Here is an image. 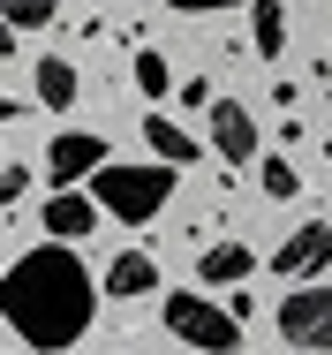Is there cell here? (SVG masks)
<instances>
[{
  "label": "cell",
  "instance_id": "6da1fadb",
  "mask_svg": "<svg viewBox=\"0 0 332 355\" xmlns=\"http://www.w3.org/2000/svg\"><path fill=\"white\" fill-rule=\"evenodd\" d=\"M0 310H8V325H15L23 348L61 355V348H76V340L91 333L98 287H91V272H83V257L53 234L46 250H23V257L8 265V280H0Z\"/></svg>",
  "mask_w": 332,
  "mask_h": 355
},
{
  "label": "cell",
  "instance_id": "7a4b0ae2",
  "mask_svg": "<svg viewBox=\"0 0 332 355\" xmlns=\"http://www.w3.org/2000/svg\"><path fill=\"white\" fill-rule=\"evenodd\" d=\"M91 197L114 219L143 227V219H159V205L174 197V159H151V166H114V159H106V166L91 174Z\"/></svg>",
  "mask_w": 332,
  "mask_h": 355
},
{
  "label": "cell",
  "instance_id": "3957f363",
  "mask_svg": "<svg viewBox=\"0 0 332 355\" xmlns=\"http://www.w3.org/2000/svg\"><path fill=\"white\" fill-rule=\"evenodd\" d=\"M166 333L197 355H234L242 348V310H219L204 295H166Z\"/></svg>",
  "mask_w": 332,
  "mask_h": 355
},
{
  "label": "cell",
  "instance_id": "277c9868",
  "mask_svg": "<svg viewBox=\"0 0 332 355\" xmlns=\"http://www.w3.org/2000/svg\"><path fill=\"white\" fill-rule=\"evenodd\" d=\"M279 340L287 348H332V280L325 287H295L279 302Z\"/></svg>",
  "mask_w": 332,
  "mask_h": 355
},
{
  "label": "cell",
  "instance_id": "5b68a950",
  "mask_svg": "<svg viewBox=\"0 0 332 355\" xmlns=\"http://www.w3.org/2000/svg\"><path fill=\"white\" fill-rule=\"evenodd\" d=\"M98 166H106V137H91V129H61V137L46 144V174H53V189L91 182Z\"/></svg>",
  "mask_w": 332,
  "mask_h": 355
},
{
  "label": "cell",
  "instance_id": "8992f818",
  "mask_svg": "<svg viewBox=\"0 0 332 355\" xmlns=\"http://www.w3.org/2000/svg\"><path fill=\"white\" fill-rule=\"evenodd\" d=\"M325 265H332V227H325V219H302V227L279 242V257H272L279 280H317Z\"/></svg>",
  "mask_w": 332,
  "mask_h": 355
},
{
  "label": "cell",
  "instance_id": "52a82bcc",
  "mask_svg": "<svg viewBox=\"0 0 332 355\" xmlns=\"http://www.w3.org/2000/svg\"><path fill=\"white\" fill-rule=\"evenodd\" d=\"M211 151H219L227 166L257 159V121H250V106H242V98H211Z\"/></svg>",
  "mask_w": 332,
  "mask_h": 355
},
{
  "label": "cell",
  "instance_id": "ba28073f",
  "mask_svg": "<svg viewBox=\"0 0 332 355\" xmlns=\"http://www.w3.org/2000/svg\"><path fill=\"white\" fill-rule=\"evenodd\" d=\"M98 212H106L98 197H83V189H53L38 219H46V234H61V242H83V234L98 227Z\"/></svg>",
  "mask_w": 332,
  "mask_h": 355
},
{
  "label": "cell",
  "instance_id": "9c48e42d",
  "mask_svg": "<svg viewBox=\"0 0 332 355\" xmlns=\"http://www.w3.org/2000/svg\"><path fill=\"white\" fill-rule=\"evenodd\" d=\"M250 265H257L250 242H211L197 272H204V287H242V280H250Z\"/></svg>",
  "mask_w": 332,
  "mask_h": 355
},
{
  "label": "cell",
  "instance_id": "30bf717a",
  "mask_svg": "<svg viewBox=\"0 0 332 355\" xmlns=\"http://www.w3.org/2000/svg\"><path fill=\"white\" fill-rule=\"evenodd\" d=\"M151 287H159V265H151L143 250H121V257L106 265V295H121V302H129V295H151Z\"/></svg>",
  "mask_w": 332,
  "mask_h": 355
},
{
  "label": "cell",
  "instance_id": "8fae6325",
  "mask_svg": "<svg viewBox=\"0 0 332 355\" xmlns=\"http://www.w3.org/2000/svg\"><path fill=\"white\" fill-rule=\"evenodd\" d=\"M143 144H151V159H174V166H189L197 159V144L182 121H166V114H143Z\"/></svg>",
  "mask_w": 332,
  "mask_h": 355
},
{
  "label": "cell",
  "instance_id": "7c38bea8",
  "mask_svg": "<svg viewBox=\"0 0 332 355\" xmlns=\"http://www.w3.org/2000/svg\"><path fill=\"white\" fill-rule=\"evenodd\" d=\"M250 38H257L265 61L287 53V8H279V0H250Z\"/></svg>",
  "mask_w": 332,
  "mask_h": 355
},
{
  "label": "cell",
  "instance_id": "4fadbf2b",
  "mask_svg": "<svg viewBox=\"0 0 332 355\" xmlns=\"http://www.w3.org/2000/svg\"><path fill=\"white\" fill-rule=\"evenodd\" d=\"M38 98H46L53 114H68V106H76V69H68L61 53H46V61H38Z\"/></svg>",
  "mask_w": 332,
  "mask_h": 355
},
{
  "label": "cell",
  "instance_id": "5bb4252c",
  "mask_svg": "<svg viewBox=\"0 0 332 355\" xmlns=\"http://www.w3.org/2000/svg\"><path fill=\"white\" fill-rule=\"evenodd\" d=\"M136 91H143V98H166V91H174L166 53H136Z\"/></svg>",
  "mask_w": 332,
  "mask_h": 355
},
{
  "label": "cell",
  "instance_id": "9a60e30c",
  "mask_svg": "<svg viewBox=\"0 0 332 355\" xmlns=\"http://www.w3.org/2000/svg\"><path fill=\"white\" fill-rule=\"evenodd\" d=\"M0 8H8V31H38V23H53L61 0H0Z\"/></svg>",
  "mask_w": 332,
  "mask_h": 355
},
{
  "label": "cell",
  "instance_id": "2e32d148",
  "mask_svg": "<svg viewBox=\"0 0 332 355\" xmlns=\"http://www.w3.org/2000/svg\"><path fill=\"white\" fill-rule=\"evenodd\" d=\"M295 189H302V174H295L287 159H265V197H279V205H287Z\"/></svg>",
  "mask_w": 332,
  "mask_h": 355
},
{
  "label": "cell",
  "instance_id": "e0dca14e",
  "mask_svg": "<svg viewBox=\"0 0 332 355\" xmlns=\"http://www.w3.org/2000/svg\"><path fill=\"white\" fill-rule=\"evenodd\" d=\"M23 189H30V174H23V166H0V205H15Z\"/></svg>",
  "mask_w": 332,
  "mask_h": 355
},
{
  "label": "cell",
  "instance_id": "ac0fdd59",
  "mask_svg": "<svg viewBox=\"0 0 332 355\" xmlns=\"http://www.w3.org/2000/svg\"><path fill=\"white\" fill-rule=\"evenodd\" d=\"M166 8H182V15H211V8H242V0H166Z\"/></svg>",
  "mask_w": 332,
  "mask_h": 355
},
{
  "label": "cell",
  "instance_id": "d6986e66",
  "mask_svg": "<svg viewBox=\"0 0 332 355\" xmlns=\"http://www.w3.org/2000/svg\"><path fill=\"white\" fill-rule=\"evenodd\" d=\"M325 151H332V144H325Z\"/></svg>",
  "mask_w": 332,
  "mask_h": 355
}]
</instances>
